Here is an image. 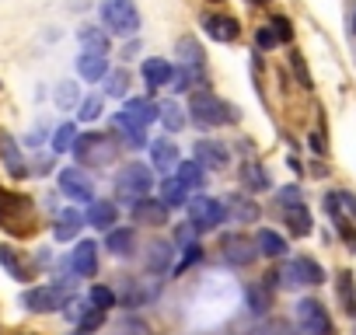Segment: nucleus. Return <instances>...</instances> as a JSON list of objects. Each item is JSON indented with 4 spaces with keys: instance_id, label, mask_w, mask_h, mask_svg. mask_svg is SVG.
Instances as JSON below:
<instances>
[{
    "instance_id": "nucleus-27",
    "label": "nucleus",
    "mask_w": 356,
    "mask_h": 335,
    "mask_svg": "<svg viewBox=\"0 0 356 335\" xmlns=\"http://www.w3.org/2000/svg\"><path fill=\"white\" fill-rule=\"evenodd\" d=\"M157 119L164 122V129H171V133H178L186 126V115H182V108H178V101H164V105H157Z\"/></svg>"
},
{
    "instance_id": "nucleus-35",
    "label": "nucleus",
    "mask_w": 356,
    "mask_h": 335,
    "mask_svg": "<svg viewBox=\"0 0 356 335\" xmlns=\"http://www.w3.org/2000/svg\"><path fill=\"white\" fill-rule=\"evenodd\" d=\"M339 297H342L346 311L356 314V286H353V272H339Z\"/></svg>"
},
{
    "instance_id": "nucleus-46",
    "label": "nucleus",
    "mask_w": 356,
    "mask_h": 335,
    "mask_svg": "<svg viewBox=\"0 0 356 335\" xmlns=\"http://www.w3.org/2000/svg\"><path fill=\"white\" fill-rule=\"evenodd\" d=\"M280 203H283V210H286V206H300V189H297V186L280 189Z\"/></svg>"
},
{
    "instance_id": "nucleus-33",
    "label": "nucleus",
    "mask_w": 356,
    "mask_h": 335,
    "mask_svg": "<svg viewBox=\"0 0 356 335\" xmlns=\"http://www.w3.org/2000/svg\"><path fill=\"white\" fill-rule=\"evenodd\" d=\"M81 42H84L88 49H98V53H108V35H105L102 28H95V25H88V28H81Z\"/></svg>"
},
{
    "instance_id": "nucleus-54",
    "label": "nucleus",
    "mask_w": 356,
    "mask_h": 335,
    "mask_svg": "<svg viewBox=\"0 0 356 335\" xmlns=\"http://www.w3.org/2000/svg\"><path fill=\"white\" fill-rule=\"evenodd\" d=\"M353 32H356V18H353Z\"/></svg>"
},
{
    "instance_id": "nucleus-18",
    "label": "nucleus",
    "mask_w": 356,
    "mask_h": 335,
    "mask_svg": "<svg viewBox=\"0 0 356 335\" xmlns=\"http://www.w3.org/2000/svg\"><path fill=\"white\" fill-rule=\"evenodd\" d=\"M171 74H175V67L168 60H143V81H147V88L171 84Z\"/></svg>"
},
{
    "instance_id": "nucleus-41",
    "label": "nucleus",
    "mask_w": 356,
    "mask_h": 335,
    "mask_svg": "<svg viewBox=\"0 0 356 335\" xmlns=\"http://www.w3.org/2000/svg\"><path fill=\"white\" fill-rule=\"evenodd\" d=\"M115 304V293L108 290V286H95L91 290V307H98V311H108Z\"/></svg>"
},
{
    "instance_id": "nucleus-39",
    "label": "nucleus",
    "mask_w": 356,
    "mask_h": 335,
    "mask_svg": "<svg viewBox=\"0 0 356 335\" xmlns=\"http://www.w3.org/2000/svg\"><path fill=\"white\" fill-rule=\"evenodd\" d=\"M102 321H105V311H98V307H84L77 318L81 332H95V328H102Z\"/></svg>"
},
{
    "instance_id": "nucleus-31",
    "label": "nucleus",
    "mask_w": 356,
    "mask_h": 335,
    "mask_svg": "<svg viewBox=\"0 0 356 335\" xmlns=\"http://www.w3.org/2000/svg\"><path fill=\"white\" fill-rule=\"evenodd\" d=\"M231 213H234V220H241V224L259 220V206H255L252 199H245V196H234V199H231Z\"/></svg>"
},
{
    "instance_id": "nucleus-1",
    "label": "nucleus",
    "mask_w": 356,
    "mask_h": 335,
    "mask_svg": "<svg viewBox=\"0 0 356 335\" xmlns=\"http://www.w3.org/2000/svg\"><path fill=\"white\" fill-rule=\"evenodd\" d=\"M189 112H193V119H196L200 126H220V122H234V119H238V108L227 105V101H220V98L210 95V91H196V95L189 98Z\"/></svg>"
},
{
    "instance_id": "nucleus-5",
    "label": "nucleus",
    "mask_w": 356,
    "mask_h": 335,
    "mask_svg": "<svg viewBox=\"0 0 356 335\" xmlns=\"http://www.w3.org/2000/svg\"><path fill=\"white\" fill-rule=\"evenodd\" d=\"M280 279H283V286H318V283H325V269L314 259H293L280 269Z\"/></svg>"
},
{
    "instance_id": "nucleus-25",
    "label": "nucleus",
    "mask_w": 356,
    "mask_h": 335,
    "mask_svg": "<svg viewBox=\"0 0 356 335\" xmlns=\"http://www.w3.org/2000/svg\"><path fill=\"white\" fill-rule=\"evenodd\" d=\"M178 60H182L186 67H203V46L193 39V35H182V39H178Z\"/></svg>"
},
{
    "instance_id": "nucleus-9",
    "label": "nucleus",
    "mask_w": 356,
    "mask_h": 335,
    "mask_svg": "<svg viewBox=\"0 0 356 335\" xmlns=\"http://www.w3.org/2000/svg\"><path fill=\"white\" fill-rule=\"evenodd\" d=\"M220 248H224V259L231 265H248L259 252H255V241H248V234H224L220 238Z\"/></svg>"
},
{
    "instance_id": "nucleus-28",
    "label": "nucleus",
    "mask_w": 356,
    "mask_h": 335,
    "mask_svg": "<svg viewBox=\"0 0 356 335\" xmlns=\"http://www.w3.org/2000/svg\"><path fill=\"white\" fill-rule=\"evenodd\" d=\"M286 224H290V231L297 238H307L311 234V213L304 210V203L300 206H286Z\"/></svg>"
},
{
    "instance_id": "nucleus-50",
    "label": "nucleus",
    "mask_w": 356,
    "mask_h": 335,
    "mask_svg": "<svg viewBox=\"0 0 356 335\" xmlns=\"http://www.w3.org/2000/svg\"><path fill=\"white\" fill-rule=\"evenodd\" d=\"M311 150H314V154H325V140H321V133L311 136Z\"/></svg>"
},
{
    "instance_id": "nucleus-15",
    "label": "nucleus",
    "mask_w": 356,
    "mask_h": 335,
    "mask_svg": "<svg viewBox=\"0 0 356 335\" xmlns=\"http://www.w3.org/2000/svg\"><path fill=\"white\" fill-rule=\"evenodd\" d=\"M193 157H196L200 168H227V147L217 143V140H200Z\"/></svg>"
},
{
    "instance_id": "nucleus-30",
    "label": "nucleus",
    "mask_w": 356,
    "mask_h": 335,
    "mask_svg": "<svg viewBox=\"0 0 356 335\" xmlns=\"http://www.w3.org/2000/svg\"><path fill=\"white\" fill-rule=\"evenodd\" d=\"M178 168V182H182L186 189H203V168L196 164V161H186V164H175Z\"/></svg>"
},
{
    "instance_id": "nucleus-19",
    "label": "nucleus",
    "mask_w": 356,
    "mask_h": 335,
    "mask_svg": "<svg viewBox=\"0 0 356 335\" xmlns=\"http://www.w3.org/2000/svg\"><path fill=\"white\" fill-rule=\"evenodd\" d=\"M115 220H119V210H115V203H108V199H102V203H88V224H91V227H102V231H108Z\"/></svg>"
},
{
    "instance_id": "nucleus-53",
    "label": "nucleus",
    "mask_w": 356,
    "mask_h": 335,
    "mask_svg": "<svg viewBox=\"0 0 356 335\" xmlns=\"http://www.w3.org/2000/svg\"><path fill=\"white\" fill-rule=\"evenodd\" d=\"M349 241H353V245H356V234H349Z\"/></svg>"
},
{
    "instance_id": "nucleus-8",
    "label": "nucleus",
    "mask_w": 356,
    "mask_h": 335,
    "mask_svg": "<svg viewBox=\"0 0 356 335\" xmlns=\"http://www.w3.org/2000/svg\"><path fill=\"white\" fill-rule=\"evenodd\" d=\"M60 189H63V196H70L77 203H95V186H91V179L81 172V168H63L60 172Z\"/></svg>"
},
{
    "instance_id": "nucleus-26",
    "label": "nucleus",
    "mask_w": 356,
    "mask_h": 335,
    "mask_svg": "<svg viewBox=\"0 0 356 335\" xmlns=\"http://www.w3.org/2000/svg\"><path fill=\"white\" fill-rule=\"evenodd\" d=\"M81 234V213L77 210H63L60 224H56V241H74Z\"/></svg>"
},
{
    "instance_id": "nucleus-43",
    "label": "nucleus",
    "mask_w": 356,
    "mask_h": 335,
    "mask_svg": "<svg viewBox=\"0 0 356 335\" xmlns=\"http://www.w3.org/2000/svg\"><path fill=\"white\" fill-rule=\"evenodd\" d=\"M269 28H273V35H276V42H290V39H293V28H290V18H276V22H273Z\"/></svg>"
},
{
    "instance_id": "nucleus-3",
    "label": "nucleus",
    "mask_w": 356,
    "mask_h": 335,
    "mask_svg": "<svg viewBox=\"0 0 356 335\" xmlns=\"http://www.w3.org/2000/svg\"><path fill=\"white\" fill-rule=\"evenodd\" d=\"M102 22L115 35H133L140 28V15H136L133 0H105L102 4Z\"/></svg>"
},
{
    "instance_id": "nucleus-6",
    "label": "nucleus",
    "mask_w": 356,
    "mask_h": 335,
    "mask_svg": "<svg viewBox=\"0 0 356 335\" xmlns=\"http://www.w3.org/2000/svg\"><path fill=\"white\" fill-rule=\"evenodd\" d=\"M297 325L304 335H332V318L321 307V300H300L297 304Z\"/></svg>"
},
{
    "instance_id": "nucleus-29",
    "label": "nucleus",
    "mask_w": 356,
    "mask_h": 335,
    "mask_svg": "<svg viewBox=\"0 0 356 335\" xmlns=\"http://www.w3.org/2000/svg\"><path fill=\"white\" fill-rule=\"evenodd\" d=\"M248 307H252V314H266V311L273 307L269 283H255V286H248Z\"/></svg>"
},
{
    "instance_id": "nucleus-12",
    "label": "nucleus",
    "mask_w": 356,
    "mask_h": 335,
    "mask_svg": "<svg viewBox=\"0 0 356 335\" xmlns=\"http://www.w3.org/2000/svg\"><path fill=\"white\" fill-rule=\"evenodd\" d=\"M25 307H32V311H39V314L56 311V307H63V290H60V286H32V290L25 293Z\"/></svg>"
},
{
    "instance_id": "nucleus-51",
    "label": "nucleus",
    "mask_w": 356,
    "mask_h": 335,
    "mask_svg": "<svg viewBox=\"0 0 356 335\" xmlns=\"http://www.w3.org/2000/svg\"><path fill=\"white\" fill-rule=\"evenodd\" d=\"M193 234H196V227L189 224V227H182V231H178V241H186V245H189V241H193Z\"/></svg>"
},
{
    "instance_id": "nucleus-13",
    "label": "nucleus",
    "mask_w": 356,
    "mask_h": 335,
    "mask_svg": "<svg viewBox=\"0 0 356 335\" xmlns=\"http://www.w3.org/2000/svg\"><path fill=\"white\" fill-rule=\"evenodd\" d=\"M133 220L150 224V227H164V224H168V206H164L161 199L143 196V199H136V203H133Z\"/></svg>"
},
{
    "instance_id": "nucleus-45",
    "label": "nucleus",
    "mask_w": 356,
    "mask_h": 335,
    "mask_svg": "<svg viewBox=\"0 0 356 335\" xmlns=\"http://www.w3.org/2000/svg\"><path fill=\"white\" fill-rule=\"evenodd\" d=\"M200 259H203V248H200V245H196V241H193V245H189V248H186V259H182V265H178V269H175V272H186V269H189V265H193V262H200Z\"/></svg>"
},
{
    "instance_id": "nucleus-24",
    "label": "nucleus",
    "mask_w": 356,
    "mask_h": 335,
    "mask_svg": "<svg viewBox=\"0 0 356 335\" xmlns=\"http://www.w3.org/2000/svg\"><path fill=\"white\" fill-rule=\"evenodd\" d=\"M186 186L182 182H178V179H161V203L171 210V206H186L189 199H186Z\"/></svg>"
},
{
    "instance_id": "nucleus-36",
    "label": "nucleus",
    "mask_w": 356,
    "mask_h": 335,
    "mask_svg": "<svg viewBox=\"0 0 356 335\" xmlns=\"http://www.w3.org/2000/svg\"><path fill=\"white\" fill-rule=\"evenodd\" d=\"M0 265H4L15 279H25V265H22V259L15 255V248H8V245H0Z\"/></svg>"
},
{
    "instance_id": "nucleus-4",
    "label": "nucleus",
    "mask_w": 356,
    "mask_h": 335,
    "mask_svg": "<svg viewBox=\"0 0 356 335\" xmlns=\"http://www.w3.org/2000/svg\"><path fill=\"white\" fill-rule=\"evenodd\" d=\"M74 154L84 168H102L108 161H115V143L102 133H84L77 143H74Z\"/></svg>"
},
{
    "instance_id": "nucleus-11",
    "label": "nucleus",
    "mask_w": 356,
    "mask_h": 335,
    "mask_svg": "<svg viewBox=\"0 0 356 335\" xmlns=\"http://www.w3.org/2000/svg\"><path fill=\"white\" fill-rule=\"evenodd\" d=\"M115 119H122V122H133V126H140V129H143V126H150V122L157 119V105H154L150 98H129Z\"/></svg>"
},
{
    "instance_id": "nucleus-49",
    "label": "nucleus",
    "mask_w": 356,
    "mask_h": 335,
    "mask_svg": "<svg viewBox=\"0 0 356 335\" xmlns=\"http://www.w3.org/2000/svg\"><path fill=\"white\" fill-rule=\"evenodd\" d=\"M70 101H74V88H70V84H67V88H63V91H60V105H63V108H67V105H70Z\"/></svg>"
},
{
    "instance_id": "nucleus-22",
    "label": "nucleus",
    "mask_w": 356,
    "mask_h": 335,
    "mask_svg": "<svg viewBox=\"0 0 356 335\" xmlns=\"http://www.w3.org/2000/svg\"><path fill=\"white\" fill-rule=\"evenodd\" d=\"M255 252L266 255V259H283V255H286V241H283L276 231H259V238H255Z\"/></svg>"
},
{
    "instance_id": "nucleus-42",
    "label": "nucleus",
    "mask_w": 356,
    "mask_h": 335,
    "mask_svg": "<svg viewBox=\"0 0 356 335\" xmlns=\"http://www.w3.org/2000/svg\"><path fill=\"white\" fill-rule=\"evenodd\" d=\"M98 115H102V98H98V95L84 98V101H81V119L91 122V119H98Z\"/></svg>"
},
{
    "instance_id": "nucleus-47",
    "label": "nucleus",
    "mask_w": 356,
    "mask_h": 335,
    "mask_svg": "<svg viewBox=\"0 0 356 335\" xmlns=\"http://www.w3.org/2000/svg\"><path fill=\"white\" fill-rule=\"evenodd\" d=\"M255 42H259L262 49H273V46H276V35H273V28H259V35H255Z\"/></svg>"
},
{
    "instance_id": "nucleus-38",
    "label": "nucleus",
    "mask_w": 356,
    "mask_h": 335,
    "mask_svg": "<svg viewBox=\"0 0 356 335\" xmlns=\"http://www.w3.org/2000/svg\"><path fill=\"white\" fill-rule=\"evenodd\" d=\"M241 179H245V186H252V189H266L269 186V179H266V172L259 164H245L241 168Z\"/></svg>"
},
{
    "instance_id": "nucleus-34",
    "label": "nucleus",
    "mask_w": 356,
    "mask_h": 335,
    "mask_svg": "<svg viewBox=\"0 0 356 335\" xmlns=\"http://www.w3.org/2000/svg\"><path fill=\"white\" fill-rule=\"evenodd\" d=\"M147 265H150V272H164V269L171 265V248H168V245H150Z\"/></svg>"
},
{
    "instance_id": "nucleus-21",
    "label": "nucleus",
    "mask_w": 356,
    "mask_h": 335,
    "mask_svg": "<svg viewBox=\"0 0 356 335\" xmlns=\"http://www.w3.org/2000/svg\"><path fill=\"white\" fill-rule=\"evenodd\" d=\"M0 154H4V164H8V172L15 175V179H22L25 175V157H22V150H18V143L8 136V133H0Z\"/></svg>"
},
{
    "instance_id": "nucleus-20",
    "label": "nucleus",
    "mask_w": 356,
    "mask_h": 335,
    "mask_svg": "<svg viewBox=\"0 0 356 335\" xmlns=\"http://www.w3.org/2000/svg\"><path fill=\"white\" fill-rule=\"evenodd\" d=\"M105 248H108L112 255H129V252L136 248V231H129V227H112V231L105 234Z\"/></svg>"
},
{
    "instance_id": "nucleus-37",
    "label": "nucleus",
    "mask_w": 356,
    "mask_h": 335,
    "mask_svg": "<svg viewBox=\"0 0 356 335\" xmlns=\"http://www.w3.org/2000/svg\"><path fill=\"white\" fill-rule=\"evenodd\" d=\"M74 140H77V129L67 122V126L56 129V136H53V150H56V154H67V150H74Z\"/></svg>"
},
{
    "instance_id": "nucleus-52",
    "label": "nucleus",
    "mask_w": 356,
    "mask_h": 335,
    "mask_svg": "<svg viewBox=\"0 0 356 335\" xmlns=\"http://www.w3.org/2000/svg\"><path fill=\"white\" fill-rule=\"evenodd\" d=\"M252 4H269V0H252Z\"/></svg>"
},
{
    "instance_id": "nucleus-10",
    "label": "nucleus",
    "mask_w": 356,
    "mask_h": 335,
    "mask_svg": "<svg viewBox=\"0 0 356 335\" xmlns=\"http://www.w3.org/2000/svg\"><path fill=\"white\" fill-rule=\"evenodd\" d=\"M18 213H29V203H25L22 196H11V193L0 189V224H4L8 231H15V234H25L29 227L22 224Z\"/></svg>"
},
{
    "instance_id": "nucleus-16",
    "label": "nucleus",
    "mask_w": 356,
    "mask_h": 335,
    "mask_svg": "<svg viewBox=\"0 0 356 335\" xmlns=\"http://www.w3.org/2000/svg\"><path fill=\"white\" fill-rule=\"evenodd\" d=\"M70 265L77 276H95L98 272V245L95 241H81L70 255Z\"/></svg>"
},
{
    "instance_id": "nucleus-23",
    "label": "nucleus",
    "mask_w": 356,
    "mask_h": 335,
    "mask_svg": "<svg viewBox=\"0 0 356 335\" xmlns=\"http://www.w3.org/2000/svg\"><path fill=\"white\" fill-rule=\"evenodd\" d=\"M150 157H154V168L171 172V168L178 164V147L171 140H157V143H150Z\"/></svg>"
},
{
    "instance_id": "nucleus-48",
    "label": "nucleus",
    "mask_w": 356,
    "mask_h": 335,
    "mask_svg": "<svg viewBox=\"0 0 356 335\" xmlns=\"http://www.w3.org/2000/svg\"><path fill=\"white\" fill-rule=\"evenodd\" d=\"M262 335H293V328H290L286 321H273V325H269Z\"/></svg>"
},
{
    "instance_id": "nucleus-7",
    "label": "nucleus",
    "mask_w": 356,
    "mask_h": 335,
    "mask_svg": "<svg viewBox=\"0 0 356 335\" xmlns=\"http://www.w3.org/2000/svg\"><path fill=\"white\" fill-rule=\"evenodd\" d=\"M224 217H227V210L217 199H210V196H196L189 203V224L196 231H213V227H220Z\"/></svg>"
},
{
    "instance_id": "nucleus-40",
    "label": "nucleus",
    "mask_w": 356,
    "mask_h": 335,
    "mask_svg": "<svg viewBox=\"0 0 356 335\" xmlns=\"http://www.w3.org/2000/svg\"><path fill=\"white\" fill-rule=\"evenodd\" d=\"M115 126L126 133V143H129V147H147V133H143L140 126H133V122H122V119H115Z\"/></svg>"
},
{
    "instance_id": "nucleus-14",
    "label": "nucleus",
    "mask_w": 356,
    "mask_h": 335,
    "mask_svg": "<svg viewBox=\"0 0 356 335\" xmlns=\"http://www.w3.org/2000/svg\"><path fill=\"white\" fill-rule=\"evenodd\" d=\"M77 74H81L84 81H102V77L108 74V56L98 53V49H84V53L77 56Z\"/></svg>"
},
{
    "instance_id": "nucleus-44",
    "label": "nucleus",
    "mask_w": 356,
    "mask_h": 335,
    "mask_svg": "<svg viewBox=\"0 0 356 335\" xmlns=\"http://www.w3.org/2000/svg\"><path fill=\"white\" fill-rule=\"evenodd\" d=\"M126 70H112L108 74V95H126Z\"/></svg>"
},
{
    "instance_id": "nucleus-32",
    "label": "nucleus",
    "mask_w": 356,
    "mask_h": 335,
    "mask_svg": "<svg viewBox=\"0 0 356 335\" xmlns=\"http://www.w3.org/2000/svg\"><path fill=\"white\" fill-rule=\"evenodd\" d=\"M193 84H203V70L193 74V67H182V70L171 74V88H175V91H189Z\"/></svg>"
},
{
    "instance_id": "nucleus-17",
    "label": "nucleus",
    "mask_w": 356,
    "mask_h": 335,
    "mask_svg": "<svg viewBox=\"0 0 356 335\" xmlns=\"http://www.w3.org/2000/svg\"><path fill=\"white\" fill-rule=\"evenodd\" d=\"M203 25H207L210 39H217V42H234V39L241 35V25H238L231 15H210Z\"/></svg>"
},
{
    "instance_id": "nucleus-2",
    "label": "nucleus",
    "mask_w": 356,
    "mask_h": 335,
    "mask_svg": "<svg viewBox=\"0 0 356 335\" xmlns=\"http://www.w3.org/2000/svg\"><path fill=\"white\" fill-rule=\"evenodd\" d=\"M150 186H154L150 168H147V164H140V161H133V164L119 168L115 196H119V199H126V203H136V199H143V196L150 193Z\"/></svg>"
}]
</instances>
